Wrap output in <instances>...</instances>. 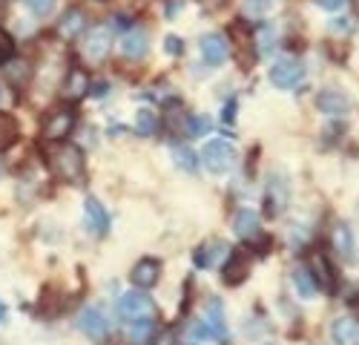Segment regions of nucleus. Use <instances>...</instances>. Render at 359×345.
<instances>
[{
    "label": "nucleus",
    "instance_id": "nucleus-28",
    "mask_svg": "<svg viewBox=\"0 0 359 345\" xmlns=\"http://www.w3.org/2000/svg\"><path fill=\"white\" fill-rule=\"evenodd\" d=\"M156 323L149 320V323H133V328H130V339L135 342V345H149L153 342V337H156Z\"/></svg>",
    "mask_w": 359,
    "mask_h": 345
},
{
    "label": "nucleus",
    "instance_id": "nucleus-44",
    "mask_svg": "<svg viewBox=\"0 0 359 345\" xmlns=\"http://www.w3.org/2000/svg\"><path fill=\"white\" fill-rule=\"evenodd\" d=\"M351 4H353V12L359 15V0H351Z\"/></svg>",
    "mask_w": 359,
    "mask_h": 345
},
{
    "label": "nucleus",
    "instance_id": "nucleus-16",
    "mask_svg": "<svg viewBox=\"0 0 359 345\" xmlns=\"http://www.w3.org/2000/svg\"><path fill=\"white\" fill-rule=\"evenodd\" d=\"M201 58L210 67H219V64H224V58H227V41H224V35H204L201 38Z\"/></svg>",
    "mask_w": 359,
    "mask_h": 345
},
{
    "label": "nucleus",
    "instance_id": "nucleus-18",
    "mask_svg": "<svg viewBox=\"0 0 359 345\" xmlns=\"http://www.w3.org/2000/svg\"><path fill=\"white\" fill-rule=\"evenodd\" d=\"M331 339L334 345H359V323L353 316H339L331 325Z\"/></svg>",
    "mask_w": 359,
    "mask_h": 345
},
{
    "label": "nucleus",
    "instance_id": "nucleus-41",
    "mask_svg": "<svg viewBox=\"0 0 359 345\" xmlns=\"http://www.w3.org/2000/svg\"><path fill=\"white\" fill-rule=\"evenodd\" d=\"M4 15H6V0H0V20H4Z\"/></svg>",
    "mask_w": 359,
    "mask_h": 345
},
{
    "label": "nucleus",
    "instance_id": "nucleus-10",
    "mask_svg": "<svg viewBox=\"0 0 359 345\" xmlns=\"http://www.w3.org/2000/svg\"><path fill=\"white\" fill-rule=\"evenodd\" d=\"M250 265H253V259L248 250H233L230 259L224 262V282L227 285H238V282H245L248 273H250Z\"/></svg>",
    "mask_w": 359,
    "mask_h": 345
},
{
    "label": "nucleus",
    "instance_id": "nucleus-8",
    "mask_svg": "<svg viewBox=\"0 0 359 345\" xmlns=\"http://www.w3.org/2000/svg\"><path fill=\"white\" fill-rule=\"evenodd\" d=\"M287 201H290V184H287V179L285 176H273L271 182H267L264 210L271 213V216H279V213H285Z\"/></svg>",
    "mask_w": 359,
    "mask_h": 345
},
{
    "label": "nucleus",
    "instance_id": "nucleus-4",
    "mask_svg": "<svg viewBox=\"0 0 359 345\" xmlns=\"http://www.w3.org/2000/svg\"><path fill=\"white\" fill-rule=\"evenodd\" d=\"M236 147L230 141H222V138H216V141H210L204 147V153H201V161H204V167L210 170V172H227L233 164H236Z\"/></svg>",
    "mask_w": 359,
    "mask_h": 345
},
{
    "label": "nucleus",
    "instance_id": "nucleus-22",
    "mask_svg": "<svg viewBox=\"0 0 359 345\" xmlns=\"http://www.w3.org/2000/svg\"><path fill=\"white\" fill-rule=\"evenodd\" d=\"M334 248H337V253L345 259V262H353V259H356L353 230H351L348 224H337V227H334Z\"/></svg>",
    "mask_w": 359,
    "mask_h": 345
},
{
    "label": "nucleus",
    "instance_id": "nucleus-17",
    "mask_svg": "<svg viewBox=\"0 0 359 345\" xmlns=\"http://www.w3.org/2000/svg\"><path fill=\"white\" fill-rule=\"evenodd\" d=\"M4 75L6 81L15 86V90H23V86H29V81H32L35 69L29 61H23V58H12L9 64H4Z\"/></svg>",
    "mask_w": 359,
    "mask_h": 345
},
{
    "label": "nucleus",
    "instance_id": "nucleus-31",
    "mask_svg": "<svg viewBox=\"0 0 359 345\" xmlns=\"http://www.w3.org/2000/svg\"><path fill=\"white\" fill-rule=\"evenodd\" d=\"M184 124H187V135H193V138L210 133V119H207V115H187Z\"/></svg>",
    "mask_w": 359,
    "mask_h": 345
},
{
    "label": "nucleus",
    "instance_id": "nucleus-26",
    "mask_svg": "<svg viewBox=\"0 0 359 345\" xmlns=\"http://www.w3.org/2000/svg\"><path fill=\"white\" fill-rule=\"evenodd\" d=\"M276 49V29L273 26H259L256 29V52L262 58H267Z\"/></svg>",
    "mask_w": 359,
    "mask_h": 345
},
{
    "label": "nucleus",
    "instance_id": "nucleus-12",
    "mask_svg": "<svg viewBox=\"0 0 359 345\" xmlns=\"http://www.w3.org/2000/svg\"><path fill=\"white\" fill-rule=\"evenodd\" d=\"M204 325L210 328V334L219 342H227V320H224V302L219 297H213L207 302V316H204Z\"/></svg>",
    "mask_w": 359,
    "mask_h": 345
},
{
    "label": "nucleus",
    "instance_id": "nucleus-25",
    "mask_svg": "<svg viewBox=\"0 0 359 345\" xmlns=\"http://www.w3.org/2000/svg\"><path fill=\"white\" fill-rule=\"evenodd\" d=\"M15 141H18V121L9 112H0V153L9 150Z\"/></svg>",
    "mask_w": 359,
    "mask_h": 345
},
{
    "label": "nucleus",
    "instance_id": "nucleus-27",
    "mask_svg": "<svg viewBox=\"0 0 359 345\" xmlns=\"http://www.w3.org/2000/svg\"><path fill=\"white\" fill-rule=\"evenodd\" d=\"M135 130H138V135H156L158 119H156V112L149 109V107H141V109H138V115H135Z\"/></svg>",
    "mask_w": 359,
    "mask_h": 345
},
{
    "label": "nucleus",
    "instance_id": "nucleus-5",
    "mask_svg": "<svg viewBox=\"0 0 359 345\" xmlns=\"http://www.w3.org/2000/svg\"><path fill=\"white\" fill-rule=\"evenodd\" d=\"M78 328H81L89 339L104 342V339L109 337V320H107L104 308H98V305L83 308V311H81V316H78Z\"/></svg>",
    "mask_w": 359,
    "mask_h": 345
},
{
    "label": "nucleus",
    "instance_id": "nucleus-38",
    "mask_svg": "<svg viewBox=\"0 0 359 345\" xmlns=\"http://www.w3.org/2000/svg\"><path fill=\"white\" fill-rule=\"evenodd\" d=\"M89 93H93V95H104V93H107V83H104V81H98L95 86H89Z\"/></svg>",
    "mask_w": 359,
    "mask_h": 345
},
{
    "label": "nucleus",
    "instance_id": "nucleus-24",
    "mask_svg": "<svg viewBox=\"0 0 359 345\" xmlns=\"http://www.w3.org/2000/svg\"><path fill=\"white\" fill-rule=\"evenodd\" d=\"M290 279H293L296 294L302 297V299H313V297H316V282H313V276H311L308 268H296Z\"/></svg>",
    "mask_w": 359,
    "mask_h": 345
},
{
    "label": "nucleus",
    "instance_id": "nucleus-6",
    "mask_svg": "<svg viewBox=\"0 0 359 345\" xmlns=\"http://www.w3.org/2000/svg\"><path fill=\"white\" fill-rule=\"evenodd\" d=\"M109 49H112V32L107 26H95L93 32L86 35V41L81 46V55L86 58L89 64H101L104 58L109 55Z\"/></svg>",
    "mask_w": 359,
    "mask_h": 345
},
{
    "label": "nucleus",
    "instance_id": "nucleus-29",
    "mask_svg": "<svg viewBox=\"0 0 359 345\" xmlns=\"http://www.w3.org/2000/svg\"><path fill=\"white\" fill-rule=\"evenodd\" d=\"M172 158H175L178 170L196 172V153H193L190 147H184V144H175V147H172Z\"/></svg>",
    "mask_w": 359,
    "mask_h": 345
},
{
    "label": "nucleus",
    "instance_id": "nucleus-3",
    "mask_svg": "<svg viewBox=\"0 0 359 345\" xmlns=\"http://www.w3.org/2000/svg\"><path fill=\"white\" fill-rule=\"evenodd\" d=\"M118 313H121L127 323H149L156 316V305L147 294L133 291V294H124L118 299Z\"/></svg>",
    "mask_w": 359,
    "mask_h": 345
},
{
    "label": "nucleus",
    "instance_id": "nucleus-11",
    "mask_svg": "<svg viewBox=\"0 0 359 345\" xmlns=\"http://www.w3.org/2000/svg\"><path fill=\"white\" fill-rule=\"evenodd\" d=\"M83 216H86V227L93 230L95 236H104L107 230H109V213L104 210V205H101L98 198L89 196V198L83 201Z\"/></svg>",
    "mask_w": 359,
    "mask_h": 345
},
{
    "label": "nucleus",
    "instance_id": "nucleus-40",
    "mask_svg": "<svg viewBox=\"0 0 359 345\" xmlns=\"http://www.w3.org/2000/svg\"><path fill=\"white\" fill-rule=\"evenodd\" d=\"M167 49H170L172 55H175L178 49H182V43H178V38H167Z\"/></svg>",
    "mask_w": 359,
    "mask_h": 345
},
{
    "label": "nucleus",
    "instance_id": "nucleus-9",
    "mask_svg": "<svg viewBox=\"0 0 359 345\" xmlns=\"http://www.w3.org/2000/svg\"><path fill=\"white\" fill-rule=\"evenodd\" d=\"M308 271H311L313 282L322 285L325 294H334L337 291V273H334V268H331V262H327L325 253H319V250L311 253V268Z\"/></svg>",
    "mask_w": 359,
    "mask_h": 345
},
{
    "label": "nucleus",
    "instance_id": "nucleus-35",
    "mask_svg": "<svg viewBox=\"0 0 359 345\" xmlns=\"http://www.w3.org/2000/svg\"><path fill=\"white\" fill-rule=\"evenodd\" d=\"M198 6H201V9H207V12H216V9H222V6H224V0H198Z\"/></svg>",
    "mask_w": 359,
    "mask_h": 345
},
{
    "label": "nucleus",
    "instance_id": "nucleus-7",
    "mask_svg": "<svg viewBox=\"0 0 359 345\" xmlns=\"http://www.w3.org/2000/svg\"><path fill=\"white\" fill-rule=\"evenodd\" d=\"M302 78H305V64L296 61V58H282V61L271 67V81L279 90H293Z\"/></svg>",
    "mask_w": 359,
    "mask_h": 345
},
{
    "label": "nucleus",
    "instance_id": "nucleus-36",
    "mask_svg": "<svg viewBox=\"0 0 359 345\" xmlns=\"http://www.w3.org/2000/svg\"><path fill=\"white\" fill-rule=\"evenodd\" d=\"M313 4L322 6V9H331V12H334V9H339V6L345 4V0H313Z\"/></svg>",
    "mask_w": 359,
    "mask_h": 345
},
{
    "label": "nucleus",
    "instance_id": "nucleus-42",
    "mask_svg": "<svg viewBox=\"0 0 359 345\" xmlns=\"http://www.w3.org/2000/svg\"><path fill=\"white\" fill-rule=\"evenodd\" d=\"M4 316H6V308H4V302H0V323H4Z\"/></svg>",
    "mask_w": 359,
    "mask_h": 345
},
{
    "label": "nucleus",
    "instance_id": "nucleus-1",
    "mask_svg": "<svg viewBox=\"0 0 359 345\" xmlns=\"http://www.w3.org/2000/svg\"><path fill=\"white\" fill-rule=\"evenodd\" d=\"M43 158L52 170V176L57 182H69V184H83L86 182V161L81 147H75L72 141H57L49 144L43 150Z\"/></svg>",
    "mask_w": 359,
    "mask_h": 345
},
{
    "label": "nucleus",
    "instance_id": "nucleus-14",
    "mask_svg": "<svg viewBox=\"0 0 359 345\" xmlns=\"http://www.w3.org/2000/svg\"><path fill=\"white\" fill-rule=\"evenodd\" d=\"M130 279L135 288H153L161 279V262L158 259H141V262L133 268Z\"/></svg>",
    "mask_w": 359,
    "mask_h": 345
},
{
    "label": "nucleus",
    "instance_id": "nucleus-23",
    "mask_svg": "<svg viewBox=\"0 0 359 345\" xmlns=\"http://www.w3.org/2000/svg\"><path fill=\"white\" fill-rule=\"evenodd\" d=\"M227 253V245L224 242H204L198 250H196V265L198 268H213L219 262V256Z\"/></svg>",
    "mask_w": 359,
    "mask_h": 345
},
{
    "label": "nucleus",
    "instance_id": "nucleus-34",
    "mask_svg": "<svg viewBox=\"0 0 359 345\" xmlns=\"http://www.w3.org/2000/svg\"><path fill=\"white\" fill-rule=\"evenodd\" d=\"M26 9H32L35 15H49L55 9V0H23Z\"/></svg>",
    "mask_w": 359,
    "mask_h": 345
},
{
    "label": "nucleus",
    "instance_id": "nucleus-2",
    "mask_svg": "<svg viewBox=\"0 0 359 345\" xmlns=\"http://www.w3.org/2000/svg\"><path fill=\"white\" fill-rule=\"evenodd\" d=\"M75 109L72 107H64V109H55V112H49L46 119H43V124H41V135H43V141H49V144H57V141H67V135L72 133V127H75Z\"/></svg>",
    "mask_w": 359,
    "mask_h": 345
},
{
    "label": "nucleus",
    "instance_id": "nucleus-39",
    "mask_svg": "<svg viewBox=\"0 0 359 345\" xmlns=\"http://www.w3.org/2000/svg\"><path fill=\"white\" fill-rule=\"evenodd\" d=\"M351 20H334V29H339V32H351Z\"/></svg>",
    "mask_w": 359,
    "mask_h": 345
},
{
    "label": "nucleus",
    "instance_id": "nucleus-30",
    "mask_svg": "<svg viewBox=\"0 0 359 345\" xmlns=\"http://www.w3.org/2000/svg\"><path fill=\"white\" fill-rule=\"evenodd\" d=\"M184 121H187L184 109L178 107V104H170L167 112H164V127H167L170 133H178V130H184Z\"/></svg>",
    "mask_w": 359,
    "mask_h": 345
},
{
    "label": "nucleus",
    "instance_id": "nucleus-15",
    "mask_svg": "<svg viewBox=\"0 0 359 345\" xmlns=\"http://www.w3.org/2000/svg\"><path fill=\"white\" fill-rule=\"evenodd\" d=\"M121 52L130 58V61H138V58H144L149 52V35H147V29H130V32L124 35L121 41Z\"/></svg>",
    "mask_w": 359,
    "mask_h": 345
},
{
    "label": "nucleus",
    "instance_id": "nucleus-19",
    "mask_svg": "<svg viewBox=\"0 0 359 345\" xmlns=\"http://www.w3.org/2000/svg\"><path fill=\"white\" fill-rule=\"evenodd\" d=\"M233 230H236V236L238 239H256L259 236V216L253 213V210H238L236 213V219H233Z\"/></svg>",
    "mask_w": 359,
    "mask_h": 345
},
{
    "label": "nucleus",
    "instance_id": "nucleus-37",
    "mask_svg": "<svg viewBox=\"0 0 359 345\" xmlns=\"http://www.w3.org/2000/svg\"><path fill=\"white\" fill-rule=\"evenodd\" d=\"M233 119H236V101H230V104H227V107H224V121H227V124H230V121H233Z\"/></svg>",
    "mask_w": 359,
    "mask_h": 345
},
{
    "label": "nucleus",
    "instance_id": "nucleus-33",
    "mask_svg": "<svg viewBox=\"0 0 359 345\" xmlns=\"http://www.w3.org/2000/svg\"><path fill=\"white\" fill-rule=\"evenodd\" d=\"M273 4H276V0H245V12L256 18V15H264Z\"/></svg>",
    "mask_w": 359,
    "mask_h": 345
},
{
    "label": "nucleus",
    "instance_id": "nucleus-13",
    "mask_svg": "<svg viewBox=\"0 0 359 345\" xmlns=\"http://www.w3.org/2000/svg\"><path fill=\"white\" fill-rule=\"evenodd\" d=\"M89 86H93V81H89L86 69H83V67H69V75H67V81H64V98L81 101V98L89 93Z\"/></svg>",
    "mask_w": 359,
    "mask_h": 345
},
{
    "label": "nucleus",
    "instance_id": "nucleus-20",
    "mask_svg": "<svg viewBox=\"0 0 359 345\" xmlns=\"http://www.w3.org/2000/svg\"><path fill=\"white\" fill-rule=\"evenodd\" d=\"M316 104H319V109H322L325 115H345V112L351 109V101H348L342 93H337V90H325V93L316 98Z\"/></svg>",
    "mask_w": 359,
    "mask_h": 345
},
{
    "label": "nucleus",
    "instance_id": "nucleus-32",
    "mask_svg": "<svg viewBox=\"0 0 359 345\" xmlns=\"http://www.w3.org/2000/svg\"><path fill=\"white\" fill-rule=\"evenodd\" d=\"M12 58H15V41H12L9 32L0 29V64H9Z\"/></svg>",
    "mask_w": 359,
    "mask_h": 345
},
{
    "label": "nucleus",
    "instance_id": "nucleus-21",
    "mask_svg": "<svg viewBox=\"0 0 359 345\" xmlns=\"http://www.w3.org/2000/svg\"><path fill=\"white\" fill-rule=\"evenodd\" d=\"M83 12L81 9H69L61 20H57V35H61L64 41H72V38H78L81 32H83Z\"/></svg>",
    "mask_w": 359,
    "mask_h": 345
},
{
    "label": "nucleus",
    "instance_id": "nucleus-43",
    "mask_svg": "<svg viewBox=\"0 0 359 345\" xmlns=\"http://www.w3.org/2000/svg\"><path fill=\"white\" fill-rule=\"evenodd\" d=\"M184 345H207V342H198V339H190V342H184Z\"/></svg>",
    "mask_w": 359,
    "mask_h": 345
}]
</instances>
